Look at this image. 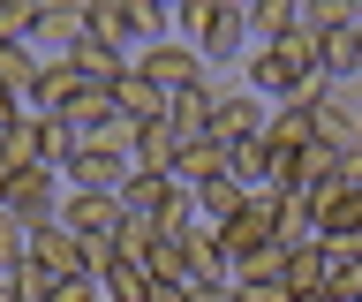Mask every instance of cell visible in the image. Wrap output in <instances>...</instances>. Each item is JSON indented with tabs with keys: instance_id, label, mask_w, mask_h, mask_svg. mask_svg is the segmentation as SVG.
I'll return each instance as SVG.
<instances>
[{
	"instance_id": "7",
	"label": "cell",
	"mask_w": 362,
	"mask_h": 302,
	"mask_svg": "<svg viewBox=\"0 0 362 302\" xmlns=\"http://www.w3.org/2000/svg\"><path fill=\"white\" fill-rule=\"evenodd\" d=\"M61 227L76 242H113L121 234V197H83V189H68L61 197Z\"/></svg>"
},
{
	"instance_id": "11",
	"label": "cell",
	"mask_w": 362,
	"mask_h": 302,
	"mask_svg": "<svg viewBox=\"0 0 362 302\" xmlns=\"http://www.w3.org/2000/svg\"><path fill=\"white\" fill-rule=\"evenodd\" d=\"M272 242H279V250H302V242H317V204H310V189L272 197Z\"/></svg>"
},
{
	"instance_id": "34",
	"label": "cell",
	"mask_w": 362,
	"mask_h": 302,
	"mask_svg": "<svg viewBox=\"0 0 362 302\" xmlns=\"http://www.w3.org/2000/svg\"><path fill=\"white\" fill-rule=\"evenodd\" d=\"M325 76H362V46H355V30H332V38H325Z\"/></svg>"
},
{
	"instance_id": "3",
	"label": "cell",
	"mask_w": 362,
	"mask_h": 302,
	"mask_svg": "<svg viewBox=\"0 0 362 302\" xmlns=\"http://www.w3.org/2000/svg\"><path fill=\"white\" fill-rule=\"evenodd\" d=\"M61 197H68L61 174H45V166H23V174H8V197H0V211H16L23 227L38 234V227H53V219H61Z\"/></svg>"
},
{
	"instance_id": "33",
	"label": "cell",
	"mask_w": 362,
	"mask_h": 302,
	"mask_svg": "<svg viewBox=\"0 0 362 302\" xmlns=\"http://www.w3.org/2000/svg\"><path fill=\"white\" fill-rule=\"evenodd\" d=\"M45 0H0V46H23L30 38V23H38Z\"/></svg>"
},
{
	"instance_id": "20",
	"label": "cell",
	"mask_w": 362,
	"mask_h": 302,
	"mask_svg": "<svg viewBox=\"0 0 362 302\" xmlns=\"http://www.w3.org/2000/svg\"><path fill=\"white\" fill-rule=\"evenodd\" d=\"M98 295H106V302H151V272L129 265V257H113L106 272H98Z\"/></svg>"
},
{
	"instance_id": "31",
	"label": "cell",
	"mask_w": 362,
	"mask_h": 302,
	"mask_svg": "<svg viewBox=\"0 0 362 302\" xmlns=\"http://www.w3.org/2000/svg\"><path fill=\"white\" fill-rule=\"evenodd\" d=\"M76 151H83V137H76L68 121H45V174H68Z\"/></svg>"
},
{
	"instance_id": "18",
	"label": "cell",
	"mask_w": 362,
	"mask_h": 302,
	"mask_svg": "<svg viewBox=\"0 0 362 302\" xmlns=\"http://www.w3.org/2000/svg\"><path fill=\"white\" fill-rule=\"evenodd\" d=\"M38 76H45V61L30 46H0V83L16 91V106L30 114V98H38Z\"/></svg>"
},
{
	"instance_id": "35",
	"label": "cell",
	"mask_w": 362,
	"mask_h": 302,
	"mask_svg": "<svg viewBox=\"0 0 362 302\" xmlns=\"http://www.w3.org/2000/svg\"><path fill=\"white\" fill-rule=\"evenodd\" d=\"M204 23H211V0H181V8H174V38H181V46H197Z\"/></svg>"
},
{
	"instance_id": "22",
	"label": "cell",
	"mask_w": 362,
	"mask_h": 302,
	"mask_svg": "<svg viewBox=\"0 0 362 302\" xmlns=\"http://www.w3.org/2000/svg\"><path fill=\"white\" fill-rule=\"evenodd\" d=\"M264 137H242V144H226V174H234V182L249 189V197H264Z\"/></svg>"
},
{
	"instance_id": "13",
	"label": "cell",
	"mask_w": 362,
	"mask_h": 302,
	"mask_svg": "<svg viewBox=\"0 0 362 302\" xmlns=\"http://www.w3.org/2000/svg\"><path fill=\"white\" fill-rule=\"evenodd\" d=\"M0 166L23 174V166H45V114H16L0 129Z\"/></svg>"
},
{
	"instance_id": "40",
	"label": "cell",
	"mask_w": 362,
	"mask_h": 302,
	"mask_svg": "<svg viewBox=\"0 0 362 302\" xmlns=\"http://www.w3.org/2000/svg\"><path fill=\"white\" fill-rule=\"evenodd\" d=\"M151 302H189V287H151Z\"/></svg>"
},
{
	"instance_id": "24",
	"label": "cell",
	"mask_w": 362,
	"mask_h": 302,
	"mask_svg": "<svg viewBox=\"0 0 362 302\" xmlns=\"http://www.w3.org/2000/svg\"><path fill=\"white\" fill-rule=\"evenodd\" d=\"M325 182H339V151L310 137L302 151H294V189H325Z\"/></svg>"
},
{
	"instance_id": "14",
	"label": "cell",
	"mask_w": 362,
	"mask_h": 302,
	"mask_svg": "<svg viewBox=\"0 0 362 302\" xmlns=\"http://www.w3.org/2000/svg\"><path fill=\"white\" fill-rule=\"evenodd\" d=\"M181 257H189V279L197 287H226V250H219V227H189L181 234Z\"/></svg>"
},
{
	"instance_id": "43",
	"label": "cell",
	"mask_w": 362,
	"mask_h": 302,
	"mask_svg": "<svg viewBox=\"0 0 362 302\" xmlns=\"http://www.w3.org/2000/svg\"><path fill=\"white\" fill-rule=\"evenodd\" d=\"M355 46H362V16H355Z\"/></svg>"
},
{
	"instance_id": "25",
	"label": "cell",
	"mask_w": 362,
	"mask_h": 302,
	"mask_svg": "<svg viewBox=\"0 0 362 302\" xmlns=\"http://www.w3.org/2000/svg\"><path fill=\"white\" fill-rule=\"evenodd\" d=\"M53 121H68L76 137H90L98 121H113V91H90V83H83V91L68 98V106H61V114H53Z\"/></svg>"
},
{
	"instance_id": "38",
	"label": "cell",
	"mask_w": 362,
	"mask_h": 302,
	"mask_svg": "<svg viewBox=\"0 0 362 302\" xmlns=\"http://www.w3.org/2000/svg\"><path fill=\"white\" fill-rule=\"evenodd\" d=\"M189 302H234V287H189Z\"/></svg>"
},
{
	"instance_id": "23",
	"label": "cell",
	"mask_w": 362,
	"mask_h": 302,
	"mask_svg": "<svg viewBox=\"0 0 362 302\" xmlns=\"http://www.w3.org/2000/svg\"><path fill=\"white\" fill-rule=\"evenodd\" d=\"M76 91H83V76L68 69V61H53V69L38 76V98H30V114H45V121H53V114H61V106H68Z\"/></svg>"
},
{
	"instance_id": "32",
	"label": "cell",
	"mask_w": 362,
	"mask_h": 302,
	"mask_svg": "<svg viewBox=\"0 0 362 302\" xmlns=\"http://www.w3.org/2000/svg\"><path fill=\"white\" fill-rule=\"evenodd\" d=\"M158 197H166V174H129V182H121V211H144V219H151Z\"/></svg>"
},
{
	"instance_id": "29",
	"label": "cell",
	"mask_w": 362,
	"mask_h": 302,
	"mask_svg": "<svg viewBox=\"0 0 362 302\" xmlns=\"http://www.w3.org/2000/svg\"><path fill=\"white\" fill-rule=\"evenodd\" d=\"M144 272H151V287H197V279H189V257H181V242H151Z\"/></svg>"
},
{
	"instance_id": "37",
	"label": "cell",
	"mask_w": 362,
	"mask_h": 302,
	"mask_svg": "<svg viewBox=\"0 0 362 302\" xmlns=\"http://www.w3.org/2000/svg\"><path fill=\"white\" fill-rule=\"evenodd\" d=\"M234 302H294L279 279H257V287H234Z\"/></svg>"
},
{
	"instance_id": "16",
	"label": "cell",
	"mask_w": 362,
	"mask_h": 302,
	"mask_svg": "<svg viewBox=\"0 0 362 302\" xmlns=\"http://www.w3.org/2000/svg\"><path fill=\"white\" fill-rule=\"evenodd\" d=\"M211 174H226V144L219 137H189V144H181V159H174V182L204 189Z\"/></svg>"
},
{
	"instance_id": "12",
	"label": "cell",
	"mask_w": 362,
	"mask_h": 302,
	"mask_svg": "<svg viewBox=\"0 0 362 302\" xmlns=\"http://www.w3.org/2000/svg\"><path fill=\"white\" fill-rule=\"evenodd\" d=\"M113 114H121V121H158V114H166V91L129 61V69L113 76Z\"/></svg>"
},
{
	"instance_id": "2",
	"label": "cell",
	"mask_w": 362,
	"mask_h": 302,
	"mask_svg": "<svg viewBox=\"0 0 362 302\" xmlns=\"http://www.w3.org/2000/svg\"><path fill=\"white\" fill-rule=\"evenodd\" d=\"M272 106L249 91L242 76H211V137L219 144H242V137H264Z\"/></svg>"
},
{
	"instance_id": "8",
	"label": "cell",
	"mask_w": 362,
	"mask_h": 302,
	"mask_svg": "<svg viewBox=\"0 0 362 302\" xmlns=\"http://www.w3.org/2000/svg\"><path fill=\"white\" fill-rule=\"evenodd\" d=\"M317 137V91H302V98H279L272 106V121H264V151H302V144Z\"/></svg>"
},
{
	"instance_id": "6",
	"label": "cell",
	"mask_w": 362,
	"mask_h": 302,
	"mask_svg": "<svg viewBox=\"0 0 362 302\" xmlns=\"http://www.w3.org/2000/svg\"><path fill=\"white\" fill-rule=\"evenodd\" d=\"M219 250H226V279H234V265H242V257L279 250V242H272V197H249V204L226 219V227H219Z\"/></svg>"
},
{
	"instance_id": "10",
	"label": "cell",
	"mask_w": 362,
	"mask_h": 302,
	"mask_svg": "<svg viewBox=\"0 0 362 302\" xmlns=\"http://www.w3.org/2000/svg\"><path fill=\"white\" fill-rule=\"evenodd\" d=\"M181 159V137L166 129V121H136V137H129V174H174Z\"/></svg>"
},
{
	"instance_id": "30",
	"label": "cell",
	"mask_w": 362,
	"mask_h": 302,
	"mask_svg": "<svg viewBox=\"0 0 362 302\" xmlns=\"http://www.w3.org/2000/svg\"><path fill=\"white\" fill-rule=\"evenodd\" d=\"M23 265H30V227L16 211H0V279H16Z\"/></svg>"
},
{
	"instance_id": "1",
	"label": "cell",
	"mask_w": 362,
	"mask_h": 302,
	"mask_svg": "<svg viewBox=\"0 0 362 302\" xmlns=\"http://www.w3.org/2000/svg\"><path fill=\"white\" fill-rule=\"evenodd\" d=\"M83 38H90V0H45L23 46H30V53L45 61V69H53V61H68V53L83 46Z\"/></svg>"
},
{
	"instance_id": "15",
	"label": "cell",
	"mask_w": 362,
	"mask_h": 302,
	"mask_svg": "<svg viewBox=\"0 0 362 302\" xmlns=\"http://www.w3.org/2000/svg\"><path fill=\"white\" fill-rule=\"evenodd\" d=\"M158 121H166V129H174L181 144H189V137H211V76H204L197 91H174Z\"/></svg>"
},
{
	"instance_id": "21",
	"label": "cell",
	"mask_w": 362,
	"mask_h": 302,
	"mask_svg": "<svg viewBox=\"0 0 362 302\" xmlns=\"http://www.w3.org/2000/svg\"><path fill=\"white\" fill-rule=\"evenodd\" d=\"M279 287H287V295H317V287H325V242H302V250H287V272H279Z\"/></svg>"
},
{
	"instance_id": "4",
	"label": "cell",
	"mask_w": 362,
	"mask_h": 302,
	"mask_svg": "<svg viewBox=\"0 0 362 302\" xmlns=\"http://www.w3.org/2000/svg\"><path fill=\"white\" fill-rule=\"evenodd\" d=\"M129 61H136L144 76H151V83H158L166 98H174V91H197L204 76H211V69H204V53H197V46H181V38H158V46L129 53Z\"/></svg>"
},
{
	"instance_id": "5",
	"label": "cell",
	"mask_w": 362,
	"mask_h": 302,
	"mask_svg": "<svg viewBox=\"0 0 362 302\" xmlns=\"http://www.w3.org/2000/svg\"><path fill=\"white\" fill-rule=\"evenodd\" d=\"M242 83L264 106H279V98H302V91H317V83H302V69H294L279 46H249V61H242Z\"/></svg>"
},
{
	"instance_id": "26",
	"label": "cell",
	"mask_w": 362,
	"mask_h": 302,
	"mask_svg": "<svg viewBox=\"0 0 362 302\" xmlns=\"http://www.w3.org/2000/svg\"><path fill=\"white\" fill-rule=\"evenodd\" d=\"M90 38L113 53H136L129 46V0H90Z\"/></svg>"
},
{
	"instance_id": "39",
	"label": "cell",
	"mask_w": 362,
	"mask_h": 302,
	"mask_svg": "<svg viewBox=\"0 0 362 302\" xmlns=\"http://www.w3.org/2000/svg\"><path fill=\"white\" fill-rule=\"evenodd\" d=\"M23 106H16V91H8V83H0V129H8V121H16Z\"/></svg>"
},
{
	"instance_id": "28",
	"label": "cell",
	"mask_w": 362,
	"mask_h": 302,
	"mask_svg": "<svg viewBox=\"0 0 362 302\" xmlns=\"http://www.w3.org/2000/svg\"><path fill=\"white\" fill-rule=\"evenodd\" d=\"M158 38H174V16L158 8V0H129V46H158Z\"/></svg>"
},
{
	"instance_id": "19",
	"label": "cell",
	"mask_w": 362,
	"mask_h": 302,
	"mask_svg": "<svg viewBox=\"0 0 362 302\" xmlns=\"http://www.w3.org/2000/svg\"><path fill=\"white\" fill-rule=\"evenodd\" d=\"M242 204H249V189L234 182V174H211V182L197 189V219H204V227H226Z\"/></svg>"
},
{
	"instance_id": "36",
	"label": "cell",
	"mask_w": 362,
	"mask_h": 302,
	"mask_svg": "<svg viewBox=\"0 0 362 302\" xmlns=\"http://www.w3.org/2000/svg\"><path fill=\"white\" fill-rule=\"evenodd\" d=\"M8 295H16V302H53V279H45L38 265H23V272L8 279Z\"/></svg>"
},
{
	"instance_id": "9",
	"label": "cell",
	"mask_w": 362,
	"mask_h": 302,
	"mask_svg": "<svg viewBox=\"0 0 362 302\" xmlns=\"http://www.w3.org/2000/svg\"><path fill=\"white\" fill-rule=\"evenodd\" d=\"M30 265H38L53 287H61V279H83V242H76V234L53 219V227H38V234H30Z\"/></svg>"
},
{
	"instance_id": "17",
	"label": "cell",
	"mask_w": 362,
	"mask_h": 302,
	"mask_svg": "<svg viewBox=\"0 0 362 302\" xmlns=\"http://www.w3.org/2000/svg\"><path fill=\"white\" fill-rule=\"evenodd\" d=\"M68 69H76V76H83V83H90V91H113V76H121V69H129V53H113V46H98V38H83V46H76V53H68Z\"/></svg>"
},
{
	"instance_id": "42",
	"label": "cell",
	"mask_w": 362,
	"mask_h": 302,
	"mask_svg": "<svg viewBox=\"0 0 362 302\" xmlns=\"http://www.w3.org/2000/svg\"><path fill=\"white\" fill-rule=\"evenodd\" d=\"M0 197H8V166H0Z\"/></svg>"
},
{
	"instance_id": "41",
	"label": "cell",
	"mask_w": 362,
	"mask_h": 302,
	"mask_svg": "<svg viewBox=\"0 0 362 302\" xmlns=\"http://www.w3.org/2000/svg\"><path fill=\"white\" fill-rule=\"evenodd\" d=\"M294 302H347L339 287H317V295H294Z\"/></svg>"
},
{
	"instance_id": "27",
	"label": "cell",
	"mask_w": 362,
	"mask_h": 302,
	"mask_svg": "<svg viewBox=\"0 0 362 302\" xmlns=\"http://www.w3.org/2000/svg\"><path fill=\"white\" fill-rule=\"evenodd\" d=\"M294 30V0H257L249 8V46H279Z\"/></svg>"
}]
</instances>
